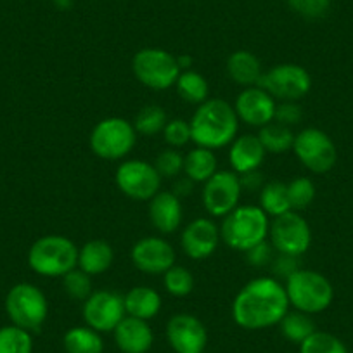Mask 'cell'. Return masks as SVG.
<instances>
[{"label": "cell", "instance_id": "obj_4", "mask_svg": "<svg viewBox=\"0 0 353 353\" xmlns=\"http://www.w3.org/2000/svg\"><path fill=\"white\" fill-rule=\"evenodd\" d=\"M78 246L64 236H43L28 251L30 269L42 277H63L78 267Z\"/></svg>", "mask_w": 353, "mask_h": 353}, {"label": "cell", "instance_id": "obj_44", "mask_svg": "<svg viewBox=\"0 0 353 353\" xmlns=\"http://www.w3.org/2000/svg\"><path fill=\"white\" fill-rule=\"evenodd\" d=\"M192 188H194V182H192L191 179H188V176H182V179H179V181L173 184L172 192L176 198H185V196L191 194Z\"/></svg>", "mask_w": 353, "mask_h": 353}, {"label": "cell", "instance_id": "obj_41", "mask_svg": "<svg viewBox=\"0 0 353 353\" xmlns=\"http://www.w3.org/2000/svg\"><path fill=\"white\" fill-rule=\"evenodd\" d=\"M329 2L331 0H288V4L291 6L293 11L308 19L324 16L329 9Z\"/></svg>", "mask_w": 353, "mask_h": 353}, {"label": "cell", "instance_id": "obj_16", "mask_svg": "<svg viewBox=\"0 0 353 353\" xmlns=\"http://www.w3.org/2000/svg\"><path fill=\"white\" fill-rule=\"evenodd\" d=\"M130 260L134 267L149 276H159L175 265V250L163 237H142L132 246Z\"/></svg>", "mask_w": 353, "mask_h": 353}, {"label": "cell", "instance_id": "obj_17", "mask_svg": "<svg viewBox=\"0 0 353 353\" xmlns=\"http://www.w3.org/2000/svg\"><path fill=\"white\" fill-rule=\"evenodd\" d=\"M276 99L267 94L258 85L244 88L237 96L234 110H236L239 121H244L250 127L261 128L263 125L274 121L276 117Z\"/></svg>", "mask_w": 353, "mask_h": 353}, {"label": "cell", "instance_id": "obj_18", "mask_svg": "<svg viewBox=\"0 0 353 353\" xmlns=\"http://www.w3.org/2000/svg\"><path fill=\"white\" fill-rule=\"evenodd\" d=\"M220 243V227L212 219H196L181 236L184 253L191 260H206L215 253Z\"/></svg>", "mask_w": 353, "mask_h": 353}, {"label": "cell", "instance_id": "obj_27", "mask_svg": "<svg viewBox=\"0 0 353 353\" xmlns=\"http://www.w3.org/2000/svg\"><path fill=\"white\" fill-rule=\"evenodd\" d=\"M277 325H279L284 339L294 343V345H301L305 339H308L317 331L310 315L300 310H288V314L281 319Z\"/></svg>", "mask_w": 353, "mask_h": 353}, {"label": "cell", "instance_id": "obj_12", "mask_svg": "<svg viewBox=\"0 0 353 353\" xmlns=\"http://www.w3.org/2000/svg\"><path fill=\"white\" fill-rule=\"evenodd\" d=\"M293 152L312 173H327L338 159L334 142L319 128H305L294 135Z\"/></svg>", "mask_w": 353, "mask_h": 353}, {"label": "cell", "instance_id": "obj_26", "mask_svg": "<svg viewBox=\"0 0 353 353\" xmlns=\"http://www.w3.org/2000/svg\"><path fill=\"white\" fill-rule=\"evenodd\" d=\"M63 346L66 353H103L104 339L92 327L77 325L63 336Z\"/></svg>", "mask_w": 353, "mask_h": 353}, {"label": "cell", "instance_id": "obj_40", "mask_svg": "<svg viewBox=\"0 0 353 353\" xmlns=\"http://www.w3.org/2000/svg\"><path fill=\"white\" fill-rule=\"evenodd\" d=\"M276 253L277 251L274 250V246L270 244L269 239L261 241V243H258L256 246H253V248H250L248 251H244V254H246V261L251 265V267H254V269L270 267V263H272Z\"/></svg>", "mask_w": 353, "mask_h": 353}, {"label": "cell", "instance_id": "obj_25", "mask_svg": "<svg viewBox=\"0 0 353 353\" xmlns=\"http://www.w3.org/2000/svg\"><path fill=\"white\" fill-rule=\"evenodd\" d=\"M219 172L216 156L212 149L196 148L184 156V173L188 179L198 184H205Z\"/></svg>", "mask_w": 353, "mask_h": 353}, {"label": "cell", "instance_id": "obj_3", "mask_svg": "<svg viewBox=\"0 0 353 353\" xmlns=\"http://www.w3.org/2000/svg\"><path fill=\"white\" fill-rule=\"evenodd\" d=\"M269 215L254 205L237 206L222 219L220 239L236 251H248L261 241L269 239Z\"/></svg>", "mask_w": 353, "mask_h": 353}, {"label": "cell", "instance_id": "obj_21", "mask_svg": "<svg viewBox=\"0 0 353 353\" xmlns=\"http://www.w3.org/2000/svg\"><path fill=\"white\" fill-rule=\"evenodd\" d=\"M265 154H267V151L261 145L258 135L246 134L236 137L230 144L229 163L232 166V172L241 175V173H248L260 168Z\"/></svg>", "mask_w": 353, "mask_h": 353}, {"label": "cell", "instance_id": "obj_45", "mask_svg": "<svg viewBox=\"0 0 353 353\" xmlns=\"http://www.w3.org/2000/svg\"><path fill=\"white\" fill-rule=\"evenodd\" d=\"M176 63H179V68H181V71H188L191 70L192 66V57L188 56V54H182V56H176Z\"/></svg>", "mask_w": 353, "mask_h": 353}, {"label": "cell", "instance_id": "obj_46", "mask_svg": "<svg viewBox=\"0 0 353 353\" xmlns=\"http://www.w3.org/2000/svg\"><path fill=\"white\" fill-rule=\"evenodd\" d=\"M73 2L74 0H52V4L61 11H70L73 8Z\"/></svg>", "mask_w": 353, "mask_h": 353}, {"label": "cell", "instance_id": "obj_28", "mask_svg": "<svg viewBox=\"0 0 353 353\" xmlns=\"http://www.w3.org/2000/svg\"><path fill=\"white\" fill-rule=\"evenodd\" d=\"M258 139H260L265 151L270 152V154H283V152L293 149L294 144L293 130L286 125L277 123V121L263 125L258 132Z\"/></svg>", "mask_w": 353, "mask_h": 353}, {"label": "cell", "instance_id": "obj_38", "mask_svg": "<svg viewBox=\"0 0 353 353\" xmlns=\"http://www.w3.org/2000/svg\"><path fill=\"white\" fill-rule=\"evenodd\" d=\"M154 168L161 175V179H173L184 172V156L176 149H166L156 156Z\"/></svg>", "mask_w": 353, "mask_h": 353}, {"label": "cell", "instance_id": "obj_29", "mask_svg": "<svg viewBox=\"0 0 353 353\" xmlns=\"http://www.w3.org/2000/svg\"><path fill=\"white\" fill-rule=\"evenodd\" d=\"M176 92L185 103L189 104H203L205 101H208V94H210V87L206 78L203 77L201 73L198 71H182L179 80H176Z\"/></svg>", "mask_w": 353, "mask_h": 353}, {"label": "cell", "instance_id": "obj_20", "mask_svg": "<svg viewBox=\"0 0 353 353\" xmlns=\"http://www.w3.org/2000/svg\"><path fill=\"white\" fill-rule=\"evenodd\" d=\"M182 219L184 210L181 198H176L172 191H159L149 199V220L158 232L173 234L181 227Z\"/></svg>", "mask_w": 353, "mask_h": 353}, {"label": "cell", "instance_id": "obj_35", "mask_svg": "<svg viewBox=\"0 0 353 353\" xmlns=\"http://www.w3.org/2000/svg\"><path fill=\"white\" fill-rule=\"evenodd\" d=\"M288 198L293 212H303L315 199V185L307 176H298L288 184Z\"/></svg>", "mask_w": 353, "mask_h": 353}, {"label": "cell", "instance_id": "obj_37", "mask_svg": "<svg viewBox=\"0 0 353 353\" xmlns=\"http://www.w3.org/2000/svg\"><path fill=\"white\" fill-rule=\"evenodd\" d=\"M163 139L166 144L172 149H179L188 145L192 141L191 135V123L182 118H173V120L166 121L165 128H163Z\"/></svg>", "mask_w": 353, "mask_h": 353}, {"label": "cell", "instance_id": "obj_8", "mask_svg": "<svg viewBox=\"0 0 353 353\" xmlns=\"http://www.w3.org/2000/svg\"><path fill=\"white\" fill-rule=\"evenodd\" d=\"M132 70L135 78L152 90H166L173 87L182 73L176 57L158 47L139 50L132 59Z\"/></svg>", "mask_w": 353, "mask_h": 353}, {"label": "cell", "instance_id": "obj_2", "mask_svg": "<svg viewBox=\"0 0 353 353\" xmlns=\"http://www.w3.org/2000/svg\"><path fill=\"white\" fill-rule=\"evenodd\" d=\"M192 142L198 148L222 149L237 137L239 118L232 104L223 99H208L196 108L191 118Z\"/></svg>", "mask_w": 353, "mask_h": 353}, {"label": "cell", "instance_id": "obj_43", "mask_svg": "<svg viewBox=\"0 0 353 353\" xmlns=\"http://www.w3.org/2000/svg\"><path fill=\"white\" fill-rule=\"evenodd\" d=\"M239 182L243 191H250V192L261 191V188L265 185L263 175H261L258 170H253V172H248V173H241Z\"/></svg>", "mask_w": 353, "mask_h": 353}, {"label": "cell", "instance_id": "obj_14", "mask_svg": "<svg viewBox=\"0 0 353 353\" xmlns=\"http://www.w3.org/2000/svg\"><path fill=\"white\" fill-rule=\"evenodd\" d=\"M127 317L123 296L117 291L99 290L94 291L83 301L85 325L97 332H113L117 325Z\"/></svg>", "mask_w": 353, "mask_h": 353}, {"label": "cell", "instance_id": "obj_24", "mask_svg": "<svg viewBox=\"0 0 353 353\" xmlns=\"http://www.w3.org/2000/svg\"><path fill=\"white\" fill-rule=\"evenodd\" d=\"M127 315L142 321H151L161 310V296L149 286H135L123 296Z\"/></svg>", "mask_w": 353, "mask_h": 353}, {"label": "cell", "instance_id": "obj_23", "mask_svg": "<svg viewBox=\"0 0 353 353\" xmlns=\"http://www.w3.org/2000/svg\"><path fill=\"white\" fill-rule=\"evenodd\" d=\"M227 74L230 80L244 88L254 87L263 74L260 59L250 50H236L227 59Z\"/></svg>", "mask_w": 353, "mask_h": 353}, {"label": "cell", "instance_id": "obj_7", "mask_svg": "<svg viewBox=\"0 0 353 353\" xmlns=\"http://www.w3.org/2000/svg\"><path fill=\"white\" fill-rule=\"evenodd\" d=\"M88 142L94 154L108 161H117L130 154L135 148L137 132L132 121L125 118H104L94 127Z\"/></svg>", "mask_w": 353, "mask_h": 353}, {"label": "cell", "instance_id": "obj_1", "mask_svg": "<svg viewBox=\"0 0 353 353\" xmlns=\"http://www.w3.org/2000/svg\"><path fill=\"white\" fill-rule=\"evenodd\" d=\"M286 288L274 277H258L241 288L232 301V319L239 327L261 331L277 325L290 310Z\"/></svg>", "mask_w": 353, "mask_h": 353}, {"label": "cell", "instance_id": "obj_32", "mask_svg": "<svg viewBox=\"0 0 353 353\" xmlns=\"http://www.w3.org/2000/svg\"><path fill=\"white\" fill-rule=\"evenodd\" d=\"M0 353H33L32 332L14 324L0 327Z\"/></svg>", "mask_w": 353, "mask_h": 353}, {"label": "cell", "instance_id": "obj_10", "mask_svg": "<svg viewBox=\"0 0 353 353\" xmlns=\"http://www.w3.org/2000/svg\"><path fill=\"white\" fill-rule=\"evenodd\" d=\"M161 175L144 159H128L117 168L114 182L121 194L135 201H149L161 191Z\"/></svg>", "mask_w": 353, "mask_h": 353}, {"label": "cell", "instance_id": "obj_31", "mask_svg": "<svg viewBox=\"0 0 353 353\" xmlns=\"http://www.w3.org/2000/svg\"><path fill=\"white\" fill-rule=\"evenodd\" d=\"M166 121H168V118H166L165 110L161 106H158V104H148V106H144L135 114L132 125H134L135 132L139 135L154 137V135L161 134Z\"/></svg>", "mask_w": 353, "mask_h": 353}, {"label": "cell", "instance_id": "obj_22", "mask_svg": "<svg viewBox=\"0 0 353 353\" xmlns=\"http://www.w3.org/2000/svg\"><path fill=\"white\" fill-rule=\"evenodd\" d=\"M114 261V251L104 239H92L85 243L78 251V269L88 276H101L111 269Z\"/></svg>", "mask_w": 353, "mask_h": 353}, {"label": "cell", "instance_id": "obj_30", "mask_svg": "<svg viewBox=\"0 0 353 353\" xmlns=\"http://www.w3.org/2000/svg\"><path fill=\"white\" fill-rule=\"evenodd\" d=\"M258 206L272 219L286 212H291L290 198H288V184L279 181L265 184L260 191V205Z\"/></svg>", "mask_w": 353, "mask_h": 353}, {"label": "cell", "instance_id": "obj_33", "mask_svg": "<svg viewBox=\"0 0 353 353\" xmlns=\"http://www.w3.org/2000/svg\"><path fill=\"white\" fill-rule=\"evenodd\" d=\"M163 284L165 290L168 291L172 296L184 298L192 293L194 290V277H192L191 270L182 265H172L165 274H163Z\"/></svg>", "mask_w": 353, "mask_h": 353}, {"label": "cell", "instance_id": "obj_9", "mask_svg": "<svg viewBox=\"0 0 353 353\" xmlns=\"http://www.w3.org/2000/svg\"><path fill=\"white\" fill-rule=\"evenodd\" d=\"M258 87L279 101H300L310 92V73L300 64H277L269 71H263Z\"/></svg>", "mask_w": 353, "mask_h": 353}, {"label": "cell", "instance_id": "obj_11", "mask_svg": "<svg viewBox=\"0 0 353 353\" xmlns=\"http://www.w3.org/2000/svg\"><path fill=\"white\" fill-rule=\"evenodd\" d=\"M269 241L277 253L301 256L312 243V230L300 212H286L276 216L269 227Z\"/></svg>", "mask_w": 353, "mask_h": 353}, {"label": "cell", "instance_id": "obj_36", "mask_svg": "<svg viewBox=\"0 0 353 353\" xmlns=\"http://www.w3.org/2000/svg\"><path fill=\"white\" fill-rule=\"evenodd\" d=\"M300 353H348L346 346L334 334L315 331L300 345Z\"/></svg>", "mask_w": 353, "mask_h": 353}, {"label": "cell", "instance_id": "obj_39", "mask_svg": "<svg viewBox=\"0 0 353 353\" xmlns=\"http://www.w3.org/2000/svg\"><path fill=\"white\" fill-rule=\"evenodd\" d=\"M300 256H294V254H286V253H276L272 263H270V272L274 274V279H283L286 283L294 272L301 269L300 261H298Z\"/></svg>", "mask_w": 353, "mask_h": 353}, {"label": "cell", "instance_id": "obj_19", "mask_svg": "<svg viewBox=\"0 0 353 353\" xmlns=\"http://www.w3.org/2000/svg\"><path fill=\"white\" fill-rule=\"evenodd\" d=\"M113 338L121 353H148L154 343V334L149 322L130 315L117 325Z\"/></svg>", "mask_w": 353, "mask_h": 353}, {"label": "cell", "instance_id": "obj_34", "mask_svg": "<svg viewBox=\"0 0 353 353\" xmlns=\"http://www.w3.org/2000/svg\"><path fill=\"white\" fill-rule=\"evenodd\" d=\"M63 281V290L71 300L74 301H85L90 294L94 293L92 290V276H88L81 269L74 267L68 274L61 277Z\"/></svg>", "mask_w": 353, "mask_h": 353}, {"label": "cell", "instance_id": "obj_5", "mask_svg": "<svg viewBox=\"0 0 353 353\" xmlns=\"http://www.w3.org/2000/svg\"><path fill=\"white\" fill-rule=\"evenodd\" d=\"M284 288L291 307L308 315L324 312L334 298V290L327 277L315 270L300 269L284 283Z\"/></svg>", "mask_w": 353, "mask_h": 353}, {"label": "cell", "instance_id": "obj_6", "mask_svg": "<svg viewBox=\"0 0 353 353\" xmlns=\"http://www.w3.org/2000/svg\"><path fill=\"white\" fill-rule=\"evenodd\" d=\"M6 312L14 325L28 332H39L49 317V303L35 284L19 283L6 296Z\"/></svg>", "mask_w": 353, "mask_h": 353}, {"label": "cell", "instance_id": "obj_42", "mask_svg": "<svg viewBox=\"0 0 353 353\" xmlns=\"http://www.w3.org/2000/svg\"><path fill=\"white\" fill-rule=\"evenodd\" d=\"M301 118H303V111H301V106L296 101H283L276 106L274 121H277V123L286 125V127L291 128L300 123Z\"/></svg>", "mask_w": 353, "mask_h": 353}, {"label": "cell", "instance_id": "obj_13", "mask_svg": "<svg viewBox=\"0 0 353 353\" xmlns=\"http://www.w3.org/2000/svg\"><path fill=\"white\" fill-rule=\"evenodd\" d=\"M241 194L243 188H241L239 175L230 170H219L210 181L205 182L201 198L210 216L223 219L239 206Z\"/></svg>", "mask_w": 353, "mask_h": 353}, {"label": "cell", "instance_id": "obj_15", "mask_svg": "<svg viewBox=\"0 0 353 353\" xmlns=\"http://www.w3.org/2000/svg\"><path fill=\"white\" fill-rule=\"evenodd\" d=\"M166 339L175 353H203L208 331L196 315L176 314L166 324Z\"/></svg>", "mask_w": 353, "mask_h": 353}]
</instances>
